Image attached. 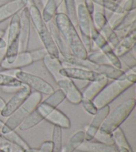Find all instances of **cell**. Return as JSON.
I'll list each match as a JSON object with an SVG mask.
<instances>
[{
  "mask_svg": "<svg viewBox=\"0 0 136 152\" xmlns=\"http://www.w3.org/2000/svg\"><path fill=\"white\" fill-rule=\"evenodd\" d=\"M45 119L54 126L59 127L62 129H69L71 127V122L69 117L58 108H55L51 111L46 116Z\"/></svg>",
  "mask_w": 136,
  "mask_h": 152,
  "instance_id": "cell-19",
  "label": "cell"
},
{
  "mask_svg": "<svg viewBox=\"0 0 136 152\" xmlns=\"http://www.w3.org/2000/svg\"><path fill=\"white\" fill-rule=\"evenodd\" d=\"M53 1L54 3H55L56 7L58 8V10L59 9V7L63 4V2H64V0H53Z\"/></svg>",
  "mask_w": 136,
  "mask_h": 152,
  "instance_id": "cell-46",
  "label": "cell"
},
{
  "mask_svg": "<svg viewBox=\"0 0 136 152\" xmlns=\"http://www.w3.org/2000/svg\"><path fill=\"white\" fill-rule=\"evenodd\" d=\"M90 37L93 45L98 50L101 51L108 59L109 64L119 69L122 68V64L119 58L114 51V48L109 44L107 40L102 36V34L95 28L93 22L92 24Z\"/></svg>",
  "mask_w": 136,
  "mask_h": 152,
  "instance_id": "cell-8",
  "label": "cell"
},
{
  "mask_svg": "<svg viewBox=\"0 0 136 152\" xmlns=\"http://www.w3.org/2000/svg\"><path fill=\"white\" fill-rule=\"evenodd\" d=\"M135 105V99L129 98L117 105L108 113L99 131L106 134H111L114 130L120 127L121 125L134 111Z\"/></svg>",
  "mask_w": 136,
  "mask_h": 152,
  "instance_id": "cell-3",
  "label": "cell"
},
{
  "mask_svg": "<svg viewBox=\"0 0 136 152\" xmlns=\"http://www.w3.org/2000/svg\"><path fill=\"white\" fill-rule=\"evenodd\" d=\"M96 72L99 73L108 80H120L126 77V73L122 69L114 67L110 64H106L98 65Z\"/></svg>",
  "mask_w": 136,
  "mask_h": 152,
  "instance_id": "cell-21",
  "label": "cell"
},
{
  "mask_svg": "<svg viewBox=\"0 0 136 152\" xmlns=\"http://www.w3.org/2000/svg\"><path fill=\"white\" fill-rule=\"evenodd\" d=\"M136 27V9L131 12L125 13L120 22L114 29L116 32H123V37L125 34ZM120 37V38H121Z\"/></svg>",
  "mask_w": 136,
  "mask_h": 152,
  "instance_id": "cell-22",
  "label": "cell"
},
{
  "mask_svg": "<svg viewBox=\"0 0 136 152\" xmlns=\"http://www.w3.org/2000/svg\"><path fill=\"white\" fill-rule=\"evenodd\" d=\"M0 134L13 143L18 145L19 147H20L24 151V152L27 151L31 148L26 141L20 136V135H19L15 130L10 129L5 126V123L4 126L2 127L1 132H0Z\"/></svg>",
  "mask_w": 136,
  "mask_h": 152,
  "instance_id": "cell-25",
  "label": "cell"
},
{
  "mask_svg": "<svg viewBox=\"0 0 136 152\" xmlns=\"http://www.w3.org/2000/svg\"><path fill=\"white\" fill-rule=\"evenodd\" d=\"M43 120L44 119L41 116L35 109L27 118L24 119V121L20 125L18 128L21 131H27V130L33 128Z\"/></svg>",
  "mask_w": 136,
  "mask_h": 152,
  "instance_id": "cell-28",
  "label": "cell"
},
{
  "mask_svg": "<svg viewBox=\"0 0 136 152\" xmlns=\"http://www.w3.org/2000/svg\"><path fill=\"white\" fill-rule=\"evenodd\" d=\"M47 26L51 32V34L52 36L54 42L56 45L57 49L59 50V52L60 53V58H61V59L62 61L67 60L70 57L73 56V54L69 49V46L67 44L64 38L62 37V35L59 32L54 20L48 23Z\"/></svg>",
  "mask_w": 136,
  "mask_h": 152,
  "instance_id": "cell-14",
  "label": "cell"
},
{
  "mask_svg": "<svg viewBox=\"0 0 136 152\" xmlns=\"http://www.w3.org/2000/svg\"><path fill=\"white\" fill-rule=\"evenodd\" d=\"M135 48L132 49L129 52L125 53L124 55L119 57L122 64H124L128 67V69H132L136 67V58L135 53Z\"/></svg>",
  "mask_w": 136,
  "mask_h": 152,
  "instance_id": "cell-38",
  "label": "cell"
},
{
  "mask_svg": "<svg viewBox=\"0 0 136 152\" xmlns=\"http://www.w3.org/2000/svg\"><path fill=\"white\" fill-rule=\"evenodd\" d=\"M109 83V80L106 77H104L98 81L90 82L84 89L82 94V97L85 99L93 100L104 87Z\"/></svg>",
  "mask_w": 136,
  "mask_h": 152,
  "instance_id": "cell-23",
  "label": "cell"
},
{
  "mask_svg": "<svg viewBox=\"0 0 136 152\" xmlns=\"http://www.w3.org/2000/svg\"><path fill=\"white\" fill-rule=\"evenodd\" d=\"M43 62L46 69L52 76V77L56 83L64 77L60 74V71L64 67L63 62H62L61 58H54V57L47 54L43 58Z\"/></svg>",
  "mask_w": 136,
  "mask_h": 152,
  "instance_id": "cell-17",
  "label": "cell"
},
{
  "mask_svg": "<svg viewBox=\"0 0 136 152\" xmlns=\"http://www.w3.org/2000/svg\"><path fill=\"white\" fill-rule=\"evenodd\" d=\"M40 1L41 2V4H42L43 6V5H44L45 4V3L47 1V0H40Z\"/></svg>",
  "mask_w": 136,
  "mask_h": 152,
  "instance_id": "cell-49",
  "label": "cell"
},
{
  "mask_svg": "<svg viewBox=\"0 0 136 152\" xmlns=\"http://www.w3.org/2000/svg\"><path fill=\"white\" fill-rule=\"evenodd\" d=\"M84 4H85V6L90 14L92 16L95 9V4H94V2L92 0H84Z\"/></svg>",
  "mask_w": 136,
  "mask_h": 152,
  "instance_id": "cell-43",
  "label": "cell"
},
{
  "mask_svg": "<svg viewBox=\"0 0 136 152\" xmlns=\"http://www.w3.org/2000/svg\"><path fill=\"white\" fill-rule=\"evenodd\" d=\"M23 83L13 75L0 72V88H20Z\"/></svg>",
  "mask_w": 136,
  "mask_h": 152,
  "instance_id": "cell-32",
  "label": "cell"
},
{
  "mask_svg": "<svg viewBox=\"0 0 136 152\" xmlns=\"http://www.w3.org/2000/svg\"><path fill=\"white\" fill-rule=\"evenodd\" d=\"M59 89L63 91L65 99L73 105L80 104L82 99V94L80 89L78 88L71 79L64 77L56 82Z\"/></svg>",
  "mask_w": 136,
  "mask_h": 152,
  "instance_id": "cell-12",
  "label": "cell"
},
{
  "mask_svg": "<svg viewBox=\"0 0 136 152\" xmlns=\"http://www.w3.org/2000/svg\"><path fill=\"white\" fill-rule=\"evenodd\" d=\"M33 64L29 51H20L16 56L14 60L10 64H0V67L3 70H17L23 67L29 66Z\"/></svg>",
  "mask_w": 136,
  "mask_h": 152,
  "instance_id": "cell-18",
  "label": "cell"
},
{
  "mask_svg": "<svg viewBox=\"0 0 136 152\" xmlns=\"http://www.w3.org/2000/svg\"><path fill=\"white\" fill-rule=\"evenodd\" d=\"M29 52L31 53V58L33 63H35V62L39 61L41 60L43 61V58H45L46 55H47L48 54L47 51H46V50L44 48H38V49H36V50H31L29 51Z\"/></svg>",
  "mask_w": 136,
  "mask_h": 152,
  "instance_id": "cell-41",
  "label": "cell"
},
{
  "mask_svg": "<svg viewBox=\"0 0 136 152\" xmlns=\"http://www.w3.org/2000/svg\"><path fill=\"white\" fill-rule=\"evenodd\" d=\"M15 77L24 85L29 87L35 91L45 95H50L54 91L51 84L42 77L21 69L14 70Z\"/></svg>",
  "mask_w": 136,
  "mask_h": 152,
  "instance_id": "cell-7",
  "label": "cell"
},
{
  "mask_svg": "<svg viewBox=\"0 0 136 152\" xmlns=\"http://www.w3.org/2000/svg\"><path fill=\"white\" fill-rule=\"evenodd\" d=\"M60 74L63 77L72 80L86 82L98 81L105 77L96 71L73 66H64L60 71Z\"/></svg>",
  "mask_w": 136,
  "mask_h": 152,
  "instance_id": "cell-9",
  "label": "cell"
},
{
  "mask_svg": "<svg viewBox=\"0 0 136 152\" xmlns=\"http://www.w3.org/2000/svg\"><path fill=\"white\" fill-rule=\"evenodd\" d=\"M43 96L39 92H31L26 100L21 104L20 107L7 118L5 122V126L9 128L15 130L20 126L26 118L36 109L41 102H42Z\"/></svg>",
  "mask_w": 136,
  "mask_h": 152,
  "instance_id": "cell-4",
  "label": "cell"
},
{
  "mask_svg": "<svg viewBox=\"0 0 136 152\" xmlns=\"http://www.w3.org/2000/svg\"><path fill=\"white\" fill-rule=\"evenodd\" d=\"M77 7V28L80 31V36L88 53L94 51L93 43L90 37L92 16L90 14L84 4V1H78Z\"/></svg>",
  "mask_w": 136,
  "mask_h": 152,
  "instance_id": "cell-5",
  "label": "cell"
},
{
  "mask_svg": "<svg viewBox=\"0 0 136 152\" xmlns=\"http://www.w3.org/2000/svg\"><path fill=\"white\" fill-rule=\"evenodd\" d=\"M7 45L19 41L20 37V15L16 14L10 18V21L6 30Z\"/></svg>",
  "mask_w": 136,
  "mask_h": 152,
  "instance_id": "cell-26",
  "label": "cell"
},
{
  "mask_svg": "<svg viewBox=\"0 0 136 152\" xmlns=\"http://www.w3.org/2000/svg\"><path fill=\"white\" fill-rule=\"evenodd\" d=\"M92 22L98 30L102 34L111 47L115 48L118 44L119 39L118 34L114 30L108 22L105 10L95 5L94 12L92 15Z\"/></svg>",
  "mask_w": 136,
  "mask_h": 152,
  "instance_id": "cell-6",
  "label": "cell"
},
{
  "mask_svg": "<svg viewBox=\"0 0 136 152\" xmlns=\"http://www.w3.org/2000/svg\"><path fill=\"white\" fill-rule=\"evenodd\" d=\"M5 104H6V102L5 101V99H3L2 97L0 96V112H1V111L3 109H4Z\"/></svg>",
  "mask_w": 136,
  "mask_h": 152,
  "instance_id": "cell-45",
  "label": "cell"
},
{
  "mask_svg": "<svg viewBox=\"0 0 136 152\" xmlns=\"http://www.w3.org/2000/svg\"><path fill=\"white\" fill-rule=\"evenodd\" d=\"M4 123H5V122L1 120V119H0V132H1V130L2 127L4 126Z\"/></svg>",
  "mask_w": 136,
  "mask_h": 152,
  "instance_id": "cell-48",
  "label": "cell"
},
{
  "mask_svg": "<svg viewBox=\"0 0 136 152\" xmlns=\"http://www.w3.org/2000/svg\"><path fill=\"white\" fill-rule=\"evenodd\" d=\"M126 77L113 80L108 83L100 93L92 100L98 109L109 105L117 97L134 85L136 82V67L128 69Z\"/></svg>",
  "mask_w": 136,
  "mask_h": 152,
  "instance_id": "cell-2",
  "label": "cell"
},
{
  "mask_svg": "<svg viewBox=\"0 0 136 152\" xmlns=\"http://www.w3.org/2000/svg\"><path fill=\"white\" fill-rule=\"evenodd\" d=\"M0 151L2 152H24L20 147L11 142L0 134Z\"/></svg>",
  "mask_w": 136,
  "mask_h": 152,
  "instance_id": "cell-36",
  "label": "cell"
},
{
  "mask_svg": "<svg viewBox=\"0 0 136 152\" xmlns=\"http://www.w3.org/2000/svg\"><path fill=\"white\" fill-rule=\"evenodd\" d=\"M80 104L84 108V110H85L87 113L90 114L92 115H94L95 114L97 113L98 110L97 107L94 104L93 101L90 99H85L82 97V99Z\"/></svg>",
  "mask_w": 136,
  "mask_h": 152,
  "instance_id": "cell-40",
  "label": "cell"
},
{
  "mask_svg": "<svg viewBox=\"0 0 136 152\" xmlns=\"http://www.w3.org/2000/svg\"><path fill=\"white\" fill-rule=\"evenodd\" d=\"M85 141V132L78 131L70 137L67 144L62 148L61 152H74Z\"/></svg>",
  "mask_w": 136,
  "mask_h": 152,
  "instance_id": "cell-27",
  "label": "cell"
},
{
  "mask_svg": "<svg viewBox=\"0 0 136 152\" xmlns=\"http://www.w3.org/2000/svg\"><path fill=\"white\" fill-rule=\"evenodd\" d=\"M7 47V42L5 38L0 37V50H5Z\"/></svg>",
  "mask_w": 136,
  "mask_h": 152,
  "instance_id": "cell-44",
  "label": "cell"
},
{
  "mask_svg": "<svg viewBox=\"0 0 136 152\" xmlns=\"http://www.w3.org/2000/svg\"><path fill=\"white\" fill-rule=\"evenodd\" d=\"M94 139L96 140L97 142L102 143L104 144L110 145H114L113 137L111 134H106V133L100 132L99 130L95 135Z\"/></svg>",
  "mask_w": 136,
  "mask_h": 152,
  "instance_id": "cell-39",
  "label": "cell"
},
{
  "mask_svg": "<svg viewBox=\"0 0 136 152\" xmlns=\"http://www.w3.org/2000/svg\"><path fill=\"white\" fill-rule=\"evenodd\" d=\"M110 112V105H106L98 109L97 113L94 115L90 124L88 125L86 131L84 132H85V141H92L94 140L95 135L100 129L103 122L104 121Z\"/></svg>",
  "mask_w": 136,
  "mask_h": 152,
  "instance_id": "cell-13",
  "label": "cell"
},
{
  "mask_svg": "<svg viewBox=\"0 0 136 152\" xmlns=\"http://www.w3.org/2000/svg\"><path fill=\"white\" fill-rule=\"evenodd\" d=\"M136 29H133L129 31L123 37L119 38L118 44L114 48L117 56L119 58L125 53L129 52L135 47Z\"/></svg>",
  "mask_w": 136,
  "mask_h": 152,
  "instance_id": "cell-16",
  "label": "cell"
},
{
  "mask_svg": "<svg viewBox=\"0 0 136 152\" xmlns=\"http://www.w3.org/2000/svg\"><path fill=\"white\" fill-rule=\"evenodd\" d=\"M94 4L101 7L105 10L114 13H124L125 12L122 10L118 3L112 0H92Z\"/></svg>",
  "mask_w": 136,
  "mask_h": 152,
  "instance_id": "cell-31",
  "label": "cell"
},
{
  "mask_svg": "<svg viewBox=\"0 0 136 152\" xmlns=\"http://www.w3.org/2000/svg\"><path fill=\"white\" fill-rule=\"evenodd\" d=\"M77 151L78 152H118L115 145H106L92 141H84Z\"/></svg>",
  "mask_w": 136,
  "mask_h": 152,
  "instance_id": "cell-20",
  "label": "cell"
},
{
  "mask_svg": "<svg viewBox=\"0 0 136 152\" xmlns=\"http://www.w3.org/2000/svg\"><path fill=\"white\" fill-rule=\"evenodd\" d=\"M31 92V89L23 84V86L13 94L12 98L6 102L4 109L0 112L1 115L4 118H8L25 101Z\"/></svg>",
  "mask_w": 136,
  "mask_h": 152,
  "instance_id": "cell-11",
  "label": "cell"
},
{
  "mask_svg": "<svg viewBox=\"0 0 136 152\" xmlns=\"http://www.w3.org/2000/svg\"><path fill=\"white\" fill-rule=\"evenodd\" d=\"M125 13L135 10V0H124V2L119 4Z\"/></svg>",
  "mask_w": 136,
  "mask_h": 152,
  "instance_id": "cell-42",
  "label": "cell"
},
{
  "mask_svg": "<svg viewBox=\"0 0 136 152\" xmlns=\"http://www.w3.org/2000/svg\"><path fill=\"white\" fill-rule=\"evenodd\" d=\"M112 1H116V2H117V1H118V0H112Z\"/></svg>",
  "mask_w": 136,
  "mask_h": 152,
  "instance_id": "cell-50",
  "label": "cell"
},
{
  "mask_svg": "<svg viewBox=\"0 0 136 152\" xmlns=\"http://www.w3.org/2000/svg\"><path fill=\"white\" fill-rule=\"evenodd\" d=\"M26 6L25 0H16L0 5V23L18 14Z\"/></svg>",
  "mask_w": 136,
  "mask_h": 152,
  "instance_id": "cell-15",
  "label": "cell"
},
{
  "mask_svg": "<svg viewBox=\"0 0 136 152\" xmlns=\"http://www.w3.org/2000/svg\"><path fill=\"white\" fill-rule=\"evenodd\" d=\"M16 1V0H0V3H1V5L4 4H7V3H9L11 1Z\"/></svg>",
  "mask_w": 136,
  "mask_h": 152,
  "instance_id": "cell-47",
  "label": "cell"
},
{
  "mask_svg": "<svg viewBox=\"0 0 136 152\" xmlns=\"http://www.w3.org/2000/svg\"><path fill=\"white\" fill-rule=\"evenodd\" d=\"M111 134L118 152H135L132 148L121 127H118L114 130Z\"/></svg>",
  "mask_w": 136,
  "mask_h": 152,
  "instance_id": "cell-24",
  "label": "cell"
},
{
  "mask_svg": "<svg viewBox=\"0 0 136 152\" xmlns=\"http://www.w3.org/2000/svg\"><path fill=\"white\" fill-rule=\"evenodd\" d=\"M87 59L92 62V63L97 65V66L101 64H109L108 59L104 55V53L99 50L88 53V56H87Z\"/></svg>",
  "mask_w": 136,
  "mask_h": 152,
  "instance_id": "cell-37",
  "label": "cell"
},
{
  "mask_svg": "<svg viewBox=\"0 0 136 152\" xmlns=\"http://www.w3.org/2000/svg\"><path fill=\"white\" fill-rule=\"evenodd\" d=\"M51 142L53 144V152H61L62 148V128L57 126L53 127V140Z\"/></svg>",
  "mask_w": 136,
  "mask_h": 152,
  "instance_id": "cell-35",
  "label": "cell"
},
{
  "mask_svg": "<svg viewBox=\"0 0 136 152\" xmlns=\"http://www.w3.org/2000/svg\"><path fill=\"white\" fill-rule=\"evenodd\" d=\"M64 13L77 28V7L75 0H64Z\"/></svg>",
  "mask_w": 136,
  "mask_h": 152,
  "instance_id": "cell-33",
  "label": "cell"
},
{
  "mask_svg": "<svg viewBox=\"0 0 136 152\" xmlns=\"http://www.w3.org/2000/svg\"><path fill=\"white\" fill-rule=\"evenodd\" d=\"M41 12L43 21L47 24L54 20L56 14L58 13V8L53 0H47L43 6L42 12Z\"/></svg>",
  "mask_w": 136,
  "mask_h": 152,
  "instance_id": "cell-29",
  "label": "cell"
},
{
  "mask_svg": "<svg viewBox=\"0 0 136 152\" xmlns=\"http://www.w3.org/2000/svg\"><path fill=\"white\" fill-rule=\"evenodd\" d=\"M20 15V52L28 51L31 37V21L28 8L27 7L19 13Z\"/></svg>",
  "mask_w": 136,
  "mask_h": 152,
  "instance_id": "cell-10",
  "label": "cell"
},
{
  "mask_svg": "<svg viewBox=\"0 0 136 152\" xmlns=\"http://www.w3.org/2000/svg\"><path fill=\"white\" fill-rule=\"evenodd\" d=\"M64 63L68 64L70 66L73 67H81V68H84L90 70H93V71H96L98 66L96 64L92 63L88 59H83L77 58L74 55L70 57L69 59L64 61Z\"/></svg>",
  "mask_w": 136,
  "mask_h": 152,
  "instance_id": "cell-30",
  "label": "cell"
},
{
  "mask_svg": "<svg viewBox=\"0 0 136 152\" xmlns=\"http://www.w3.org/2000/svg\"><path fill=\"white\" fill-rule=\"evenodd\" d=\"M65 100V96L61 89L54 90L52 94L48 95V96L43 102L49 105L53 108H57V107Z\"/></svg>",
  "mask_w": 136,
  "mask_h": 152,
  "instance_id": "cell-34",
  "label": "cell"
},
{
  "mask_svg": "<svg viewBox=\"0 0 136 152\" xmlns=\"http://www.w3.org/2000/svg\"><path fill=\"white\" fill-rule=\"evenodd\" d=\"M0 152H2V151H0Z\"/></svg>",
  "mask_w": 136,
  "mask_h": 152,
  "instance_id": "cell-52",
  "label": "cell"
},
{
  "mask_svg": "<svg viewBox=\"0 0 136 152\" xmlns=\"http://www.w3.org/2000/svg\"><path fill=\"white\" fill-rule=\"evenodd\" d=\"M53 20L73 55L77 58L86 59L88 51L82 41L77 27L67 15L64 12H58Z\"/></svg>",
  "mask_w": 136,
  "mask_h": 152,
  "instance_id": "cell-1",
  "label": "cell"
},
{
  "mask_svg": "<svg viewBox=\"0 0 136 152\" xmlns=\"http://www.w3.org/2000/svg\"><path fill=\"white\" fill-rule=\"evenodd\" d=\"M1 59H0V61H1Z\"/></svg>",
  "mask_w": 136,
  "mask_h": 152,
  "instance_id": "cell-51",
  "label": "cell"
}]
</instances>
